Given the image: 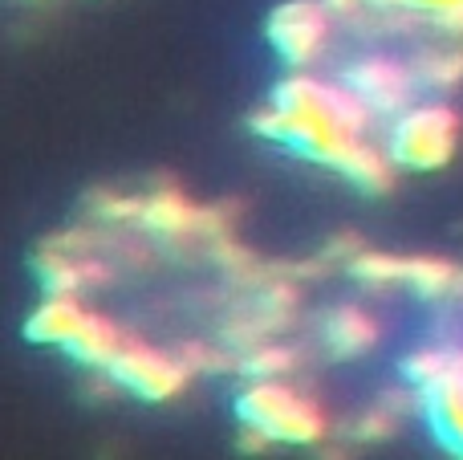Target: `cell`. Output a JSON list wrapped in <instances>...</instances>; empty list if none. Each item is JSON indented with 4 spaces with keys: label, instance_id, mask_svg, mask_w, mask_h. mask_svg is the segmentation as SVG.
<instances>
[{
    "label": "cell",
    "instance_id": "5",
    "mask_svg": "<svg viewBox=\"0 0 463 460\" xmlns=\"http://www.w3.org/2000/svg\"><path fill=\"white\" fill-rule=\"evenodd\" d=\"M269 33V45L280 53V62L288 65H305L317 57V49L326 45L329 33V8L317 0H288L264 24Z\"/></svg>",
    "mask_w": 463,
    "mask_h": 460
},
{
    "label": "cell",
    "instance_id": "1",
    "mask_svg": "<svg viewBox=\"0 0 463 460\" xmlns=\"http://www.w3.org/2000/svg\"><path fill=\"white\" fill-rule=\"evenodd\" d=\"M236 416L256 440H277V445H313L321 436V412L301 399L297 391L280 388L272 379H260L236 396Z\"/></svg>",
    "mask_w": 463,
    "mask_h": 460
},
{
    "label": "cell",
    "instance_id": "10",
    "mask_svg": "<svg viewBox=\"0 0 463 460\" xmlns=\"http://www.w3.org/2000/svg\"><path fill=\"white\" fill-rule=\"evenodd\" d=\"M411 70H415L419 86H456L463 78V53H419L415 62H411Z\"/></svg>",
    "mask_w": 463,
    "mask_h": 460
},
{
    "label": "cell",
    "instance_id": "8",
    "mask_svg": "<svg viewBox=\"0 0 463 460\" xmlns=\"http://www.w3.org/2000/svg\"><path fill=\"white\" fill-rule=\"evenodd\" d=\"M86 318L90 314H86V310H78V302H73V298H49L45 306L29 318L24 334H29L33 342H45V347H65V342L81 331V322H86Z\"/></svg>",
    "mask_w": 463,
    "mask_h": 460
},
{
    "label": "cell",
    "instance_id": "4",
    "mask_svg": "<svg viewBox=\"0 0 463 460\" xmlns=\"http://www.w3.org/2000/svg\"><path fill=\"white\" fill-rule=\"evenodd\" d=\"M106 375H110L122 391L146 399V404L171 399L187 383V367L179 363V359L163 355V350H151V347H127V342H122V350L110 359Z\"/></svg>",
    "mask_w": 463,
    "mask_h": 460
},
{
    "label": "cell",
    "instance_id": "12",
    "mask_svg": "<svg viewBox=\"0 0 463 460\" xmlns=\"http://www.w3.org/2000/svg\"><path fill=\"white\" fill-rule=\"evenodd\" d=\"M280 367H288V355H280L277 347L252 350V355L244 359V371H248V375H269V371H280Z\"/></svg>",
    "mask_w": 463,
    "mask_h": 460
},
{
    "label": "cell",
    "instance_id": "7",
    "mask_svg": "<svg viewBox=\"0 0 463 460\" xmlns=\"http://www.w3.org/2000/svg\"><path fill=\"white\" fill-rule=\"evenodd\" d=\"M423 420L448 453L463 456V388H423L419 391Z\"/></svg>",
    "mask_w": 463,
    "mask_h": 460
},
{
    "label": "cell",
    "instance_id": "9",
    "mask_svg": "<svg viewBox=\"0 0 463 460\" xmlns=\"http://www.w3.org/2000/svg\"><path fill=\"white\" fill-rule=\"evenodd\" d=\"M326 342L337 355H362L378 342V326L362 310H337L326 318Z\"/></svg>",
    "mask_w": 463,
    "mask_h": 460
},
{
    "label": "cell",
    "instance_id": "3",
    "mask_svg": "<svg viewBox=\"0 0 463 460\" xmlns=\"http://www.w3.org/2000/svg\"><path fill=\"white\" fill-rule=\"evenodd\" d=\"M342 86L366 106L374 119H394L407 110L411 94L419 90V78L411 62H394L386 53H366L342 70Z\"/></svg>",
    "mask_w": 463,
    "mask_h": 460
},
{
    "label": "cell",
    "instance_id": "2",
    "mask_svg": "<svg viewBox=\"0 0 463 460\" xmlns=\"http://www.w3.org/2000/svg\"><path fill=\"white\" fill-rule=\"evenodd\" d=\"M456 135H459V119L451 106L443 102L411 106V110L394 114L391 130H386V159L407 171H435L451 159Z\"/></svg>",
    "mask_w": 463,
    "mask_h": 460
},
{
    "label": "cell",
    "instance_id": "6",
    "mask_svg": "<svg viewBox=\"0 0 463 460\" xmlns=\"http://www.w3.org/2000/svg\"><path fill=\"white\" fill-rule=\"evenodd\" d=\"M354 273L370 282H402L419 293H448L456 285V269L443 261H391V257H362L354 261Z\"/></svg>",
    "mask_w": 463,
    "mask_h": 460
},
{
    "label": "cell",
    "instance_id": "11",
    "mask_svg": "<svg viewBox=\"0 0 463 460\" xmlns=\"http://www.w3.org/2000/svg\"><path fill=\"white\" fill-rule=\"evenodd\" d=\"M146 225L163 228V233H179V228H192L195 225V212L187 208L179 196H159V200L146 208Z\"/></svg>",
    "mask_w": 463,
    "mask_h": 460
}]
</instances>
